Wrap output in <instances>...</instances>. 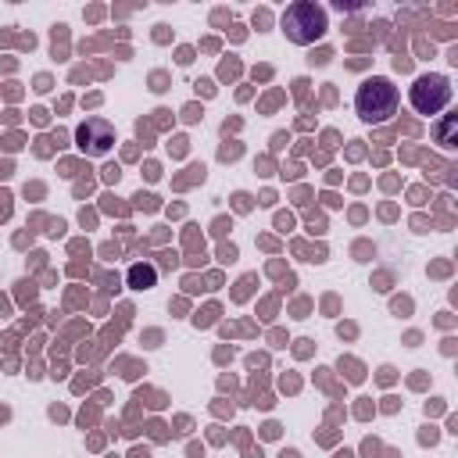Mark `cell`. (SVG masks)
<instances>
[{
    "label": "cell",
    "instance_id": "6da1fadb",
    "mask_svg": "<svg viewBox=\"0 0 458 458\" xmlns=\"http://www.w3.org/2000/svg\"><path fill=\"white\" fill-rule=\"evenodd\" d=\"M279 29H283V36H286L290 43H297V47H311L315 39L326 36L329 18H326V7H318L315 0H297V4H290V7L283 11Z\"/></svg>",
    "mask_w": 458,
    "mask_h": 458
},
{
    "label": "cell",
    "instance_id": "7a4b0ae2",
    "mask_svg": "<svg viewBox=\"0 0 458 458\" xmlns=\"http://www.w3.org/2000/svg\"><path fill=\"white\" fill-rule=\"evenodd\" d=\"M354 111L361 122L379 125L397 111V86L386 75H369L354 93Z\"/></svg>",
    "mask_w": 458,
    "mask_h": 458
},
{
    "label": "cell",
    "instance_id": "3957f363",
    "mask_svg": "<svg viewBox=\"0 0 458 458\" xmlns=\"http://www.w3.org/2000/svg\"><path fill=\"white\" fill-rule=\"evenodd\" d=\"M447 104H451V82H447V75L429 72V75H419L411 82V107L419 114H440Z\"/></svg>",
    "mask_w": 458,
    "mask_h": 458
},
{
    "label": "cell",
    "instance_id": "277c9868",
    "mask_svg": "<svg viewBox=\"0 0 458 458\" xmlns=\"http://www.w3.org/2000/svg\"><path fill=\"white\" fill-rule=\"evenodd\" d=\"M75 143L86 157H104L114 147V125L107 118H86L75 125Z\"/></svg>",
    "mask_w": 458,
    "mask_h": 458
},
{
    "label": "cell",
    "instance_id": "5b68a950",
    "mask_svg": "<svg viewBox=\"0 0 458 458\" xmlns=\"http://www.w3.org/2000/svg\"><path fill=\"white\" fill-rule=\"evenodd\" d=\"M125 279H129V286H132V290H150V286L157 283V268H154V265H147V261H136V265H129Z\"/></svg>",
    "mask_w": 458,
    "mask_h": 458
}]
</instances>
